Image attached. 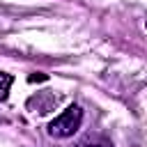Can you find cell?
Listing matches in <instances>:
<instances>
[{"instance_id":"cell-1","label":"cell","mask_w":147,"mask_h":147,"mask_svg":"<svg viewBox=\"0 0 147 147\" xmlns=\"http://www.w3.org/2000/svg\"><path fill=\"white\" fill-rule=\"evenodd\" d=\"M83 124V108L71 103L67 110H62L51 124H48V136L53 138H71Z\"/></svg>"},{"instance_id":"cell-2","label":"cell","mask_w":147,"mask_h":147,"mask_svg":"<svg viewBox=\"0 0 147 147\" xmlns=\"http://www.w3.org/2000/svg\"><path fill=\"white\" fill-rule=\"evenodd\" d=\"M11 83H14V76H11V74H5V71H0V101H5V99H7Z\"/></svg>"},{"instance_id":"cell-3","label":"cell","mask_w":147,"mask_h":147,"mask_svg":"<svg viewBox=\"0 0 147 147\" xmlns=\"http://www.w3.org/2000/svg\"><path fill=\"white\" fill-rule=\"evenodd\" d=\"M76 147H113L106 138H85V140H80Z\"/></svg>"}]
</instances>
